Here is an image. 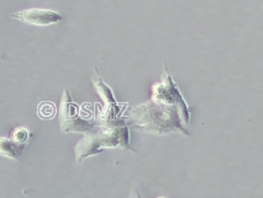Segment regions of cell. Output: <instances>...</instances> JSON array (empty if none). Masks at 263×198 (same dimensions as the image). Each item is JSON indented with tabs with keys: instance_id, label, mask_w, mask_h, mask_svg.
<instances>
[{
	"instance_id": "277c9868",
	"label": "cell",
	"mask_w": 263,
	"mask_h": 198,
	"mask_svg": "<svg viewBox=\"0 0 263 198\" xmlns=\"http://www.w3.org/2000/svg\"><path fill=\"white\" fill-rule=\"evenodd\" d=\"M93 83L96 85L98 94L103 97L104 101V109L103 112L100 114L102 116V120L105 122H115L118 115L120 114V108H119L118 102H116L114 95H112L111 90L110 87L106 86L105 84L103 83L102 78L99 75L96 74L93 77Z\"/></svg>"
},
{
	"instance_id": "3957f363",
	"label": "cell",
	"mask_w": 263,
	"mask_h": 198,
	"mask_svg": "<svg viewBox=\"0 0 263 198\" xmlns=\"http://www.w3.org/2000/svg\"><path fill=\"white\" fill-rule=\"evenodd\" d=\"M11 17L35 26H48L60 23L62 16L56 11L47 10V9H26V10L17 11L11 14Z\"/></svg>"
},
{
	"instance_id": "7a4b0ae2",
	"label": "cell",
	"mask_w": 263,
	"mask_h": 198,
	"mask_svg": "<svg viewBox=\"0 0 263 198\" xmlns=\"http://www.w3.org/2000/svg\"><path fill=\"white\" fill-rule=\"evenodd\" d=\"M61 126H62L63 132L89 133L97 128L94 123L81 118L78 106L72 101L68 90H64L63 94L62 108H61Z\"/></svg>"
},
{
	"instance_id": "8992f818",
	"label": "cell",
	"mask_w": 263,
	"mask_h": 198,
	"mask_svg": "<svg viewBox=\"0 0 263 198\" xmlns=\"http://www.w3.org/2000/svg\"><path fill=\"white\" fill-rule=\"evenodd\" d=\"M56 114V107L51 102H42L39 105V115L44 118H52Z\"/></svg>"
},
{
	"instance_id": "5b68a950",
	"label": "cell",
	"mask_w": 263,
	"mask_h": 198,
	"mask_svg": "<svg viewBox=\"0 0 263 198\" xmlns=\"http://www.w3.org/2000/svg\"><path fill=\"white\" fill-rule=\"evenodd\" d=\"M24 148H25V143L15 142L14 139L13 141H9L7 138H2V141H0V150H2V155L13 158V159H19Z\"/></svg>"
},
{
	"instance_id": "52a82bcc",
	"label": "cell",
	"mask_w": 263,
	"mask_h": 198,
	"mask_svg": "<svg viewBox=\"0 0 263 198\" xmlns=\"http://www.w3.org/2000/svg\"><path fill=\"white\" fill-rule=\"evenodd\" d=\"M13 139L15 142L25 143L29 139V132H27L25 128H16L13 132Z\"/></svg>"
},
{
	"instance_id": "6da1fadb",
	"label": "cell",
	"mask_w": 263,
	"mask_h": 198,
	"mask_svg": "<svg viewBox=\"0 0 263 198\" xmlns=\"http://www.w3.org/2000/svg\"><path fill=\"white\" fill-rule=\"evenodd\" d=\"M105 148H127L128 145V133L127 128L116 122H109L106 126L98 127L94 130L88 133L83 139L77 144V159L83 160L88 155L97 154Z\"/></svg>"
}]
</instances>
